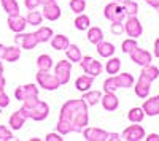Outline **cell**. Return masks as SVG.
<instances>
[{"instance_id":"484cf974","label":"cell","mask_w":159,"mask_h":141,"mask_svg":"<svg viewBox=\"0 0 159 141\" xmlns=\"http://www.w3.org/2000/svg\"><path fill=\"white\" fill-rule=\"evenodd\" d=\"M127 119H129V122H132V124H140V122L145 119V111H143V108L135 106V108L129 109Z\"/></svg>"},{"instance_id":"d590c367","label":"cell","mask_w":159,"mask_h":141,"mask_svg":"<svg viewBox=\"0 0 159 141\" xmlns=\"http://www.w3.org/2000/svg\"><path fill=\"white\" fill-rule=\"evenodd\" d=\"M116 89H119L116 75H111L110 78H107V79L103 81V91L105 92H116Z\"/></svg>"},{"instance_id":"ffe728a7","label":"cell","mask_w":159,"mask_h":141,"mask_svg":"<svg viewBox=\"0 0 159 141\" xmlns=\"http://www.w3.org/2000/svg\"><path fill=\"white\" fill-rule=\"evenodd\" d=\"M19 57H21V48L18 45H13V46H8L3 49L2 59L5 62H16Z\"/></svg>"},{"instance_id":"30bf717a","label":"cell","mask_w":159,"mask_h":141,"mask_svg":"<svg viewBox=\"0 0 159 141\" xmlns=\"http://www.w3.org/2000/svg\"><path fill=\"white\" fill-rule=\"evenodd\" d=\"M27 119H29V114H27V111H25V108H19L18 111H15L10 116L8 125H10L11 130H21Z\"/></svg>"},{"instance_id":"7a4b0ae2","label":"cell","mask_w":159,"mask_h":141,"mask_svg":"<svg viewBox=\"0 0 159 141\" xmlns=\"http://www.w3.org/2000/svg\"><path fill=\"white\" fill-rule=\"evenodd\" d=\"M37 83L40 84V87H43L45 91H56V89L61 86L56 75H52L49 71H43V70H38Z\"/></svg>"},{"instance_id":"277c9868","label":"cell","mask_w":159,"mask_h":141,"mask_svg":"<svg viewBox=\"0 0 159 141\" xmlns=\"http://www.w3.org/2000/svg\"><path fill=\"white\" fill-rule=\"evenodd\" d=\"M80 67L83 68V71L92 78H96L102 73V63L96 59H92L91 56H84L81 60H80Z\"/></svg>"},{"instance_id":"e575fe53","label":"cell","mask_w":159,"mask_h":141,"mask_svg":"<svg viewBox=\"0 0 159 141\" xmlns=\"http://www.w3.org/2000/svg\"><path fill=\"white\" fill-rule=\"evenodd\" d=\"M0 3L8 15H19V5L16 0H0Z\"/></svg>"},{"instance_id":"ba28073f","label":"cell","mask_w":159,"mask_h":141,"mask_svg":"<svg viewBox=\"0 0 159 141\" xmlns=\"http://www.w3.org/2000/svg\"><path fill=\"white\" fill-rule=\"evenodd\" d=\"M15 43L19 45L22 49H34L37 45H38V40H37V36L34 32H27V33H24V32H19L16 33L15 36Z\"/></svg>"},{"instance_id":"2e32d148","label":"cell","mask_w":159,"mask_h":141,"mask_svg":"<svg viewBox=\"0 0 159 141\" xmlns=\"http://www.w3.org/2000/svg\"><path fill=\"white\" fill-rule=\"evenodd\" d=\"M30 95H38V87L35 84H25V86H19L15 91V98L22 101L24 98H27Z\"/></svg>"},{"instance_id":"f6af8a7d","label":"cell","mask_w":159,"mask_h":141,"mask_svg":"<svg viewBox=\"0 0 159 141\" xmlns=\"http://www.w3.org/2000/svg\"><path fill=\"white\" fill-rule=\"evenodd\" d=\"M150 6H153V8H156V10H159V0H145Z\"/></svg>"},{"instance_id":"8fae6325","label":"cell","mask_w":159,"mask_h":141,"mask_svg":"<svg viewBox=\"0 0 159 141\" xmlns=\"http://www.w3.org/2000/svg\"><path fill=\"white\" fill-rule=\"evenodd\" d=\"M129 56H130L132 62H135L137 65H140V67L150 65V63H151V60H153V56H151V53H148L147 49H142V48H139V46L132 49V53H130Z\"/></svg>"},{"instance_id":"f1b7e54d","label":"cell","mask_w":159,"mask_h":141,"mask_svg":"<svg viewBox=\"0 0 159 141\" xmlns=\"http://www.w3.org/2000/svg\"><path fill=\"white\" fill-rule=\"evenodd\" d=\"M119 70H121V60H119L118 57H108V62L107 65H105V71H107L108 75H118Z\"/></svg>"},{"instance_id":"bcb514c9","label":"cell","mask_w":159,"mask_h":141,"mask_svg":"<svg viewBox=\"0 0 159 141\" xmlns=\"http://www.w3.org/2000/svg\"><path fill=\"white\" fill-rule=\"evenodd\" d=\"M154 56L159 59V38L154 40Z\"/></svg>"},{"instance_id":"ab89813d","label":"cell","mask_w":159,"mask_h":141,"mask_svg":"<svg viewBox=\"0 0 159 141\" xmlns=\"http://www.w3.org/2000/svg\"><path fill=\"white\" fill-rule=\"evenodd\" d=\"M110 30L115 35H123L124 33V22H111Z\"/></svg>"},{"instance_id":"816d5d0a","label":"cell","mask_w":159,"mask_h":141,"mask_svg":"<svg viewBox=\"0 0 159 141\" xmlns=\"http://www.w3.org/2000/svg\"><path fill=\"white\" fill-rule=\"evenodd\" d=\"M113 2H116V3H123L124 0H113Z\"/></svg>"},{"instance_id":"f35d334b","label":"cell","mask_w":159,"mask_h":141,"mask_svg":"<svg viewBox=\"0 0 159 141\" xmlns=\"http://www.w3.org/2000/svg\"><path fill=\"white\" fill-rule=\"evenodd\" d=\"M13 139V133L5 125H0V141H10Z\"/></svg>"},{"instance_id":"44dd1931","label":"cell","mask_w":159,"mask_h":141,"mask_svg":"<svg viewBox=\"0 0 159 141\" xmlns=\"http://www.w3.org/2000/svg\"><path fill=\"white\" fill-rule=\"evenodd\" d=\"M92 84H94V78L89 75H83V76H80V78H76L75 81V89L80 92H86L89 91V89L92 87Z\"/></svg>"},{"instance_id":"52a82bcc","label":"cell","mask_w":159,"mask_h":141,"mask_svg":"<svg viewBox=\"0 0 159 141\" xmlns=\"http://www.w3.org/2000/svg\"><path fill=\"white\" fill-rule=\"evenodd\" d=\"M29 114V119H34V121H45L49 114V106L46 101H42L38 100L37 103L30 108V109H25Z\"/></svg>"},{"instance_id":"8d00e7d4","label":"cell","mask_w":159,"mask_h":141,"mask_svg":"<svg viewBox=\"0 0 159 141\" xmlns=\"http://www.w3.org/2000/svg\"><path fill=\"white\" fill-rule=\"evenodd\" d=\"M139 45H137V38H127V40H124L123 41V45H121V51L124 54H130L132 53V49L134 48H137Z\"/></svg>"},{"instance_id":"4dcf8cb0","label":"cell","mask_w":159,"mask_h":141,"mask_svg":"<svg viewBox=\"0 0 159 141\" xmlns=\"http://www.w3.org/2000/svg\"><path fill=\"white\" fill-rule=\"evenodd\" d=\"M25 19H27V24H29V25H35V27H37V25L43 24V19H45V18H43V15H42L40 11L29 10L27 18H25Z\"/></svg>"},{"instance_id":"d6986e66","label":"cell","mask_w":159,"mask_h":141,"mask_svg":"<svg viewBox=\"0 0 159 141\" xmlns=\"http://www.w3.org/2000/svg\"><path fill=\"white\" fill-rule=\"evenodd\" d=\"M96 49H97V54L100 57H103V59H108V57H111L115 54V45L110 43V41H105V40L99 41L96 45Z\"/></svg>"},{"instance_id":"5b68a950","label":"cell","mask_w":159,"mask_h":141,"mask_svg":"<svg viewBox=\"0 0 159 141\" xmlns=\"http://www.w3.org/2000/svg\"><path fill=\"white\" fill-rule=\"evenodd\" d=\"M124 33H127V36L130 38H139L143 33V27L140 21L137 19V16H126L124 19Z\"/></svg>"},{"instance_id":"ac0fdd59","label":"cell","mask_w":159,"mask_h":141,"mask_svg":"<svg viewBox=\"0 0 159 141\" xmlns=\"http://www.w3.org/2000/svg\"><path fill=\"white\" fill-rule=\"evenodd\" d=\"M142 108L145 111V116H157L159 114V95H154L148 100H145Z\"/></svg>"},{"instance_id":"4fadbf2b","label":"cell","mask_w":159,"mask_h":141,"mask_svg":"<svg viewBox=\"0 0 159 141\" xmlns=\"http://www.w3.org/2000/svg\"><path fill=\"white\" fill-rule=\"evenodd\" d=\"M134 91H135V95L137 97L147 98L150 95V91H151V81L148 78H145L143 75H140V78L137 79V83L134 86Z\"/></svg>"},{"instance_id":"4316f807","label":"cell","mask_w":159,"mask_h":141,"mask_svg":"<svg viewBox=\"0 0 159 141\" xmlns=\"http://www.w3.org/2000/svg\"><path fill=\"white\" fill-rule=\"evenodd\" d=\"M116 79H118V86L119 89H129L134 86V76L130 73H121V75H116Z\"/></svg>"},{"instance_id":"9c48e42d","label":"cell","mask_w":159,"mask_h":141,"mask_svg":"<svg viewBox=\"0 0 159 141\" xmlns=\"http://www.w3.org/2000/svg\"><path fill=\"white\" fill-rule=\"evenodd\" d=\"M145 136H147L145 129L142 125H137V124L129 125L121 133V139H126V141H140V139H145Z\"/></svg>"},{"instance_id":"8992f818","label":"cell","mask_w":159,"mask_h":141,"mask_svg":"<svg viewBox=\"0 0 159 141\" xmlns=\"http://www.w3.org/2000/svg\"><path fill=\"white\" fill-rule=\"evenodd\" d=\"M54 75L57 76L61 84H67L70 81V75H72V62L70 60H59L54 67Z\"/></svg>"},{"instance_id":"603a6c76","label":"cell","mask_w":159,"mask_h":141,"mask_svg":"<svg viewBox=\"0 0 159 141\" xmlns=\"http://www.w3.org/2000/svg\"><path fill=\"white\" fill-rule=\"evenodd\" d=\"M84 101H86V105L88 106H94V105H97L99 101H100V98H102V92L100 91H86L84 94H83V97H81Z\"/></svg>"},{"instance_id":"7dc6e473","label":"cell","mask_w":159,"mask_h":141,"mask_svg":"<svg viewBox=\"0 0 159 141\" xmlns=\"http://www.w3.org/2000/svg\"><path fill=\"white\" fill-rule=\"evenodd\" d=\"M35 2H37L38 6H40V5H46V3H49V2H54V0H35Z\"/></svg>"},{"instance_id":"ee69618b","label":"cell","mask_w":159,"mask_h":141,"mask_svg":"<svg viewBox=\"0 0 159 141\" xmlns=\"http://www.w3.org/2000/svg\"><path fill=\"white\" fill-rule=\"evenodd\" d=\"M147 141H159V135L157 133H150L148 136H145Z\"/></svg>"},{"instance_id":"f546056e","label":"cell","mask_w":159,"mask_h":141,"mask_svg":"<svg viewBox=\"0 0 159 141\" xmlns=\"http://www.w3.org/2000/svg\"><path fill=\"white\" fill-rule=\"evenodd\" d=\"M37 67L38 70H43V71H49L52 68V59L48 54H42L37 57Z\"/></svg>"},{"instance_id":"9a60e30c","label":"cell","mask_w":159,"mask_h":141,"mask_svg":"<svg viewBox=\"0 0 159 141\" xmlns=\"http://www.w3.org/2000/svg\"><path fill=\"white\" fill-rule=\"evenodd\" d=\"M42 15H43V18L48 19V21H57V19L61 18V8H59V5L56 3V0H54V2H49V3L43 5Z\"/></svg>"},{"instance_id":"c3c4849f","label":"cell","mask_w":159,"mask_h":141,"mask_svg":"<svg viewBox=\"0 0 159 141\" xmlns=\"http://www.w3.org/2000/svg\"><path fill=\"white\" fill-rule=\"evenodd\" d=\"M5 87V78H3V73H0V89Z\"/></svg>"},{"instance_id":"d6a6232c","label":"cell","mask_w":159,"mask_h":141,"mask_svg":"<svg viewBox=\"0 0 159 141\" xmlns=\"http://www.w3.org/2000/svg\"><path fill=\"white\" fill-rule=\"evenodd\" d=\"M73 24H75V27H76L78 30H88V29L91 27V19H89V16L83 15V13H80Z\"/></svg>"},{"instance_id":"1f68e13d","label":"cell","mask_w":159,"mask_h":141,"mask_svg":"<svg viewBox=\"0 0 159 141\" xmlns=\"http://www.w3.org/2000/svg\"><path fill=\"white\" fill-rule=\"evenodd\" d=\"M121 5H123V8H124L126 16H137V13H139L137 0H124Z\"/></svg>"},{"instance_id":"f907efd6","label":"cell","mask_w":159,"mask_h":141,"mask_svg":"<svg viewBox=\"0 0 159 141\" xmlns=\"http://www.w3.org/2000/svg\"><path fill=\"white\" fill-rule=\"evenodd\" d=\"M0 73H3V63H2V59H0Z\"/></svg>"},{"instance_id":"e0dca14e","label":"cell","mask_w":159,"mask_h":141,"mask_svg":"<svg viewBox=\"0 0 159 141\" xmlns=\"http://www.w3.org/2000/svg\"><path fill=\"white\" fill-rule=\"evenodd\" d=\"M100 103L103 106V109L107 111H115L119 106V98L116 97L115 92H105L100 98Z\"/></svg>"},{"instance_id":"7bdbcfd3","label":"cell","mask_w":159,"mask_h":141,"mask_svg":"<svg viewBox=\"0 0 159 141\" xmlns=\"http://www.w3.org/2000/svg\"><path fill=\"white\" fill-rule=\"evenodd\" d=\"M119 139H121V135H118V133H110V132H108L107 141H119Z\"/></svg>"},{"instance_id":"83f0119b","label":"cell","mask_w":159,"mask_h":141,"mask_svg":"<svg viewBox=\"0 0 159 141\" xmlns=\"http://www.w3.org/2000/svg\"><path fill=\"white\" fill-rule=\"evenodd\" d=\"M103 40V32L100 27H89L88 29V41L92 45H97Z\"/></svg>"},{"instance_id":"836d02e7","label":"cell","mask_w":159,"mask_h":141,"mask_svg":"<svg viewBox=\"0 0 159 141\" xmlns=\"http://www.w3.org/2000/svg\"><path fill=\"white\" fill-rule=\"evenodd\" d=\"M142 75L145 76V78H148V79L153 83L154 79L159 78V68L150 63V65H145V67L142 68Z\"/></svg>"},{"instance_id":"cb8c5ba5","label":"cell","mask_w":159,"mask_h":141,"mask_svg":"<svg viewBox=\"0 0 159 141\" xmlns=\"http://www.w3.org/2000/svg\"><path fill=\"white\" fill-rule=\"evenodd\" d=\"M65 56H67V59L70 62H75V63H80V60L83 59L81 51H80V48L76 45H69L67 49H65Z\"/></svg>"},{"instance_id":"74e56055","label":"cell","mask_w":159,"mask_h":141,"mask_svg":"<svg viewBox=\"0 0 159 141\" xmlns=\"http://www.w3.org/2000/svg\"><path fill=\"white\" fill-rule=\"evenodd\" d=\"M84 8H86V0H70V10L76 15L83 13Z\"/></svg>"},{"instance_id":"7c38bea8","label":"cell","mask_w":159,"mask_h":141,"mask_svg":"<svg viewBox=\"0 0 159 141\" xmlns=\"http://www.w3.org/2000/svg\"><path fill=\"white\" fill-rule=\"evenodd\" d=\"M83 136L88 141H107L108 132H105L102 129H97V127H84Z\"/></svg>"},{"instance_id":"b9f144b4","label":"cell","mask_w":159,"mask_h":141,"mask_svg":"<svg viewBox=\"0 0 159 141\" xmlns=\"http://www.w3.org/2000/svg\"><path fill=\"white\" fill-rule=\"evenodd\" d=\"M45 139L46 141H64V138L61 136V133H48Z\"/></svg>"},{"instance_id":"3957f363","label":"cell","mask_w":159,"mask_h":141,"mask_svg":"<svg viewBox=\"0 0 159 141\" xmlns=\"http://www.w3.org/2000/svg\"><path fill=\"white\" fill-rule=\"evenodd\" d=\"M103 16L111 22H124L126 13H124V8H123L121 3L111 2L103 8Z\"/></svg>"},{"instance_id":"6da1fadb","label":"cell","mask_w":159,"mask_h":141,"mask_svg":"<svg viewBox=\"0 0 159 141\" xmlns=\"http://www.w3.org/2000/svg\"><path fill=\"white\" fill-rule=\"evenodd\" d=\"M59 119L67 121L75 133L83 132V129L89 122V116H88V105L83 98L80 100H69L61 106L59 111Z\"/></svg>"},{"instance_id":"7402d4cb","label":"cell","mask_w":159,"mask_h":141,"mask_svg":"<svg viewBox=\"0 0 159 141\" xmlns=\"http://www.w3.org/2000/svg\"><path fill=\"white\" fill-rule=\"evenodd\" d=\"M49 41H51L52 49H56V51H65V49H67V46L70 45L69 36H65V35H62V33L52 35V38H51Z\"/></svg>"},{"instance_id":"5bb4252c","label":"cell","mask_w":159,"mask_h":141,"mask_svg":"<svg viewBox=\"0 0 159 141\" xmlns=\"http://www.w3.org/2000/svg\"><path fill=\"white\" fill-rule=\"evenodd\" d=\"M8 27L11 32L19 33L25 30V25H27V19L22 18L21 15H8Z\"/></svg>"},{"instance_id":"d4e9b609","label":"cell","mask_w":159,"mask_h":141,"mask_svg":"<svg viewBox=\"0 0 159 141\" xmlns=\"http://www.w3.org/2000/svg\"><path fill=\"white\" fill-rule=\"evenodd\" d=\"M38 43H46L52 38V29L51 27H46V25H40V29L37 32H34Z\"/></svg>"},{"instance_id":"681fc988","label":"cell","mask_w":159,"mask_h":141,"mask_svg":"<svg viewBox=\"0 0 159 141\" xmlns=\"http://www.w3.org/2000/svg\"><path fill=\"white\" fill-rule=\"evenodd\" d=\"M3 49H5V46L0 43V59H2V54H3Z\"/></svg>"},{"instance_id":"60d3db41","label":"cell","mask_w":159,"mask_h":141,"mask_svg":"<svg viewBox=\"0 0 159 141\" xmlns=\"http://www.w3.org/2000/svg\"><path fill=\"white\" fill-rule=\"evenodd\" d=\"M10 105V97L5 94L3 89H0V108H7Z\"/></svg>"}]
</instances>
